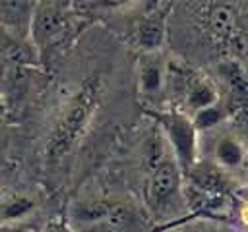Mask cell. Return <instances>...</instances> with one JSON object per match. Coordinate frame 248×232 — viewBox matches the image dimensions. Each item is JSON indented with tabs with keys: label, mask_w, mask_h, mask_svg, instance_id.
<instances>
[{
	"label": "cell",
	"mask_w": 248,
	"mask_h": 232,
	"mask_svg": "<svg viewBox=\"0 0 248 232\" xmlns=\"http://www.w3.org/2000/svg\"><path fill=\"white\" fill-rule=\"evenodd\" d=\"M101 95H103V77L91 75L66 101V104L62 106L50 130V135L45 147V157L48 162L62 160L79 143V139L87 131L99 108Z\"/></svg>",
	"instance_id": "obj_1"
},
{
	"label": "cell",
	"mask_w": 248,
	"mask_h": 232,
	"mask_svg": "<svg viewBox=\"0 0 248 232\" xmlns=\"http://www.w3.org/2000/svg\"><path fill=\"white\" fill-rule=\"evenodd\" d=\"M153 118L159 122L161 133L165 135L176 164L182 174H186L198 162V130L192 116L180 110H169L155 112Z\"/></svg>",
	"instance_id": "obj_2"
},
{
	"label": "cell",
	"mask_w": 248,
	"mask_h": 232,
	"mask_svg": "<svg viewBox=\"0 0 248 232\" xmlns=\"http://www.w3.org/2000/svg\"><path fill=\"white\" fill-rule=\"evenodd\" d=\"M68 10L70 4H60V2L35 4L29 39L37 50H43L45 46H50L52 43L62 39L68 25V15H70Z\"/></svg>",
	"instance_id": "obj_3"
},
{
	"label": "cell",
	"mask_w": 248,
	"mask_h": 232,
	"mask_svg": "<svg viewBox=\"0 0 248 232\" xmlns=\"http://www.w3.org/2000/svg\"><path fill=\"white\" fill-rule=\"evenodd\" d=\"M180 186H182V170L176 164L174 157H170L163 164L147 172V184H145L147 205L155 211L165 209L180 193Z\"/></svg>",
	"instance_id": "obj_4"
},
{
	"label": "cell",
	"mask_w": 248,
	"mask_h": 232,
	"mask_svg": "<svg viewBox=\"0 0 248 232\" xmlns=\"http://www.w3.org/2000/svg\"><path fill=\"white\" fill-rule=\"evenodd\" d=\"M170 4H153L136 27V46L143 54H157L167 39V15Z\"/></svg>",
	"instance_id": "obj_5"
},
{
	"label": "cell",
	"mask_w": 248,
	"mask_h": 232,
	"mask_svg": "<svg viewBox=\"0 0 248 232\" xmlns=\"http://www.w3.org/2000/svg\"><path fill=\"white\" fill-rule=\"evenodd\" d=\"M186 184L194 186L196 189L207 193V195H227L236 193L238 186L231 180L227 170L217 166L215 162H196L186 172Z\"/></svg>",
	"instance_id": "obj_6"
},
{
	"label": "cell",
	"mask_w": 248,
	"mask_h": 232,
	"mask_svg": "<svg viewBox=\"0 0 248 232\" xmlns=\"http://www.w3.org/2000/svg\"><path fill=\"white\" fill-rule=\"evenodd\" d=\"M167 81V64L157 54H143L138 68V91L145 99H155L163 93Z\"/></svg>",
	"instance_id": "obj_7"
},
{
	"label": "cell",
	"mask_w": 248,
	"mask_h": 232,
	"mask_svg": "<svg viewBox=\"0 0 248 232\" xmlns=\"http://www.w3.org/2000/svg\"><path fill=\"white\" fill-rule=\"evenodd\" d=\"M182 101H184L186 110H190V116H194L205 108L219 104V93L211 79H207L205 75L194 73V77L190 79V83L186 87Z\"/></svg>",
	"instance_id": "obj_8"
},
{
	"label": "cell",
	"mask_w": 248,
	"mask_h": 232,
	"mask_svg": "<svg viewBox=\"0 0 248 232\" xmlns=\"http://www.w3.org/2000/svg\"><path fill=\"white\" fill-rule=\"evenodd\" d=\"M213 162L227 172L244 168L248 162V157H246V147H244L242 139L238 135H232V133H223L215 141Z\"/></svg>",
	"instance_id": "obj_9"
},
{
	"label": "cell",
	"mask_w": 248,
	"mask_h": 232,
	"mask_svg": "<svg viewBox=\"0 0 248 232\" xmlns=\"http://www.w3.org/2000/svg\"><path fill=\"white\" fill-rule=\"evenodd\" d=\"M209 31L217 41H232L234 37V12L227 4H213L207 12Z\"/></svg>",
	"instance_id": "obj_10"
},
{
	"label": "cell",
	"mask_w": 248,
	"mask_h": 232,
	"mask_svg": "<svg viewBox=\"0 0 248 232\" xmlns=\"http://www.w3.org/2000/svg\"><path fill=\"white\" fill-rule=\"evenodd\" d=\"M2 12V21L6 27H14L16 31L19 29H31V19L35 12V4L29 2H2L0 4Z\"/></svg>",
	"instance_id": "obj_11"
},
{
	"label": "cell",
	"mask_w": 248,
	"mask_h": 232,
	"mask_svg": "<svg viewBox=\"0 0 248 232\" xmlns=\"http://www.w3.org/2000/svg\"><path fill=\"white\" fill-rule=\"evenodd\" d=\"M35 209V199L25 193H12L2 201V222H17Z\"/></svg>",
	"instance_id": "obj_12"
},
{
	"label": "cell",
	"mask_w": 248,
	"mask_h": 232,
	"mask_svg": "<svg viewBox=\"0 0 248 232\" xmlns=\"http://www.w3.org/2000/svg\"><path fill=\"white\" fill-rule=\"evenodd\" d=\"M217 72L223 77V81L234 93H238V95H246L248 93V72H246V68L238 60H234V58L223 60L217 66Z\"/></svg>",
	"instance_id": "obj_13"
},
{
	"label": "cell",
	"mask_w": 248,
	"mask_h": 232,
	"mask_svg": "<svg viewBox=\"0 0 248 232\" xmlns=\"http://www.w3.org/2000/svg\"><path fill=\"white\" fill-rule=\"evenodd\" d=\"M114 203L110 201H81L74 207V217L79 222H101V220H108L110 213H112Z\"/></svg>",
	"instance_id": "obj_14"
},
{
	"label": "cell",
	"mask_w": 248,
	"mask_h": 232,
	"mask_svg": "<svg viewBox=\"0 0 248 232\" xmlns=\"http://www.w3.org/2000/svg\"><path fill=\"white\" fill-rule=\"evenodd\" d=\"M225 118H227V110H225L221 104H215V106L205 108V110H202V112H198V114L192 116L194 126H196L198 131H203V130H209V128L217 126V124H221Z\"/></svg>",
	"instance_id": "obj_15"
},
{
	"label": "cell",
	"mask_w": 248,
	"mask_h": 232,
	"mask_svg": "<svg viewBox=\"0 0 248 232\" xmlns=\"http://www.w3.org/2000/svg\"><path fill=\"white\" fill-rule=\"evenodd\" d=\"M43 232H74V228L70 226V222L62 217H52L46 220V224L43 226Z\"/></svg>",
	"instance_id": "obj_16"
},
{
	"label": "cell",
	"mask_w": 248,
	"mask_h": 232,
	"mask_svg": "<svg viewBox=\"0 0 248 232\" xmlns=\"http://www.w3.org/2000/svg\"><path fill=\"white\" fill-rule=\"evenodd\" d=\"M236 124H238V130H240V133L248 139V108H244V110H240V114L236 116Z\"/></svg>",
	"instance_id": "obj_17"
},
{
	"label": "cell",
	"mask_w": 248,
	"mask_h": 232,
	"mask_svg": "<svg viewBox=\"0 0 248 232\" xmlns=\"http://www.w3.org/2000/svg\"><path fill=\"white\" fill-rule=\"evenodd\" d=\"M242 203H244V207L248 209V184H244V186H238V189H236V193H234Z\"/></svg>",
	"instance_id": "obj_18"
},
{
	"label": "cell",
	"mask_w": 248,
	"mask_h": 232,
	"mask_svg": "<svg viewBox=\"0 0 248 232\" xmlns=\"http://www.w3.org/2000/svg\"><path fill=\"white\" fill-rule=\"evenodd\" d=\"M200 230H202V232H232V230H229V228H225V226H221V224H205V226H202Z\"/></svg>",
	"instance_id": "obj_19"
},
{
	"label": "cell",
	"mask_w": 248,
	"mask_h": 232,
	"mask_svg": "<svg viewBox=\"0 0 248 232\" xmlns=\"http://www.w3.org/2000/svg\"><path fill=\"white\" fill-rule=\"evenodd\" d=\"M172 232H202V230L196 228V226H180V228H176V230H172Z\"/></svg>",
	"instance_id": "obj_20"
},
{
	"label": "cell",
	"mask_w": 248,
	"mask_h": 232,
	"mask_svg": "<svg viewBox=\"0 0 248 232\" xmlns=\"http://www.w3.org/2000/svg\"><path fill=\"white\" fill-rule=\"evenodd\" d=\"M242 170H244V180H246V184H248V162H246V166H244Z\"/></svg>",
	"instance_id": "obj_21"
}]
</instances>
